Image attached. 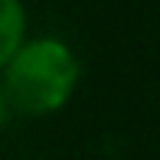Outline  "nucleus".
<instances>
[{
  "label": "nucleus",
  "instance_id": "nucleus-2",
  "mask_svg": "<svg viewBox=\"0 0 160 160\" xmlns=\"http://www.w3.org/2000/svg\"><path fill=\"white\" fill-rule=\"evenodd\" d=\"M26 26H30V13L23 0H0V69L23 46Z\"/></svg>",
  "mask_w": 160,
  "mask_h": 160
},
{
  "label": "nucleus",
  "instance_id": "nucleus-3",
  "mask_svg": "<svg viewBox=\"0 0 160 160\" xmlns=\"http://www.w3.org/2000/svg\"><path fill=\"white\" fill-rule=\"evenodd\" d=\"M13 118H17V114H13V105H10V98H7L3 85H0V134L13 124Z\"/></svg>",
  "mask_w": 160,
  "mask_h": 160
},
{
  "label": "nucleus",
  "instance_id": "nucleus-1",
  "mask_svg": "<svg viewBox=\"0 0 160 160\" xmlns=\"http://www.w3.org/2000/svg\"><path fill=\"white\" fill-rule=\"evenodd\" d=\"M82 62L59 36H26L0 69V85L17 118H49L72 101Z\"/></svg>",
  "mask_w": 160,
  "mask_h": 160
}]
</instances>
